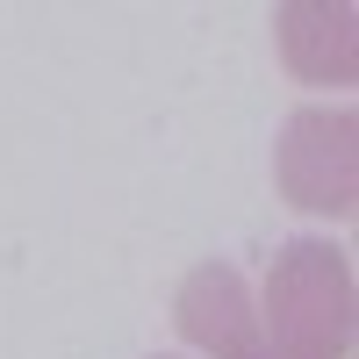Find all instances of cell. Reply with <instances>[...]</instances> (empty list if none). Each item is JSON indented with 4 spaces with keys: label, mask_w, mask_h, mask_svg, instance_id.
<instances>
[{
    "label": "cell",
    "mask_w": 359,
    "mask_h": 359,
    "mask_svg": "<svg viewBox=\"0 0 359 359\" xmlns=\"http://www.w3.org/2000/svg\"><path fill=\"white\" fill-rule=\"evenodd\" d=\"M352 252L331 237H287L259 287V331L273 359H345L352 352Z\"/></svg>",
    "instance_id": "1"
},
{
    "label": "cell",
    "mask_w": 359,
    "mask_h": 359,
    "mask_svg": "<svg viewBox=\"0 0 359 359\" xmlns=\"http://www.w3.org/2000/svg\"><path fill=\"white\" fill-rule=\"evenodd\" d=\"M273 187L287 208L309 216H352V187H359V115L345 101L331 108H294L280 137H273Z\"/></svg>",
    "instance_id": "2"
},
{
    "label": "cell",
    "mask_w": 359,
    "mask_h": 359,
    "mask_svg": "<svg viewBox=\"0 0 359 359\" xmlns=\"http://www.w3.org/2000/svg\"><path fill=\"white\" fill-rule=\"evenodd\" d=\"M172 323H180V338L194 352H208V359H273L266 352V331H259V302H252V287H245V273H237L230 259H201L194 273L180 280Z\"/></svg>",
    "instance_id": "3"
},
{
    "label": "cell",
    "mask_w": 359,
    "mask_h": 359,
    "mask_svg": "<svg viewBox=\"0 0 359 359\" xmlns=\"http://www.w3.org/2000/svg\"><path fill=\"white\" fill-rule=\"evenodd\" d=\"M273 43H280V65L309 86H352L359 72V15L331 8V0H287L273 8Z\"/></svg>",
    "instance_id": "4"
}]
</instances>
